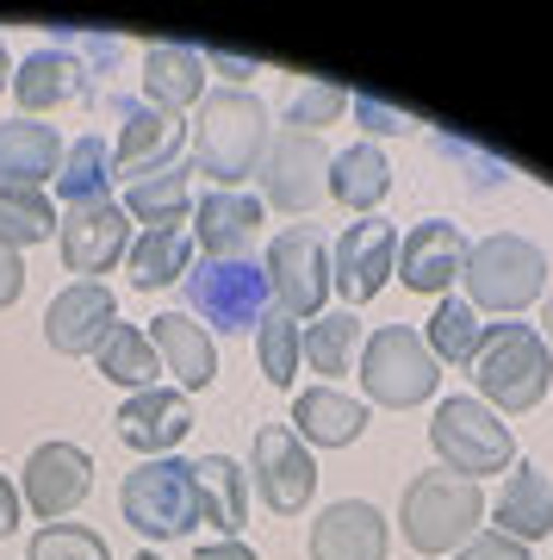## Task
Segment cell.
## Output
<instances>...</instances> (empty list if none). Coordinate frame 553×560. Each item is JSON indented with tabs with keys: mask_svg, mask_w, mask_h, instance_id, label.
<instances>
[{
	"mask_svg": "<svg viewBox=\"0 0 553 560\" xmlns=\"http://www.w3.org/2000/svg\"><path fill=\"white\" fill-rule=\"evenodd\" d=\"M119 442L125 448H138L143 460L156 455H175L187 430H193V393H180V386H143L131 399L119 405Z\"/></svg>",
	"mask_w": 553,
	"mask_h": 560,
	"instance_id": "2e32d148",
	"label": "cell"
},
{
	"mask_svg": "<svg viewBox=\"0 0 553 560\" xmlns=\"http://www.w3.org/2000/svg\"><path fill=\"white\" fill-rule=\"evenodd\" d=\"M57 168H62L57 125H38V119H7V125H0V180L44 187Z\"/></svg>",
	"mask_w": 553,
	"mask_h": 560,
	"instance_id": "4316f807",
	"label": "cell"
},
{
	"mask_svg": "<svg viewBox=\"0 0 553 560\" xmlns=\"http://www.w3.org/2000/svg\"><path fill=\"white\" fill-rule=\"evenodd\" d=\"M442 381V361L430 355V342L416 337L411 324H379L374 337L361 342V386L367 399L392 405V411H411L423 405Z\"/></svg>",
	"mask_w": 553,
	"mask_h": 560,
	"instance_id": "ba28073f",
	"label": "cell"
},
{
	"mask_svg": "<svg viewBox=\"0 0 553 560\" xmlns=\"http://www.w3.org/2000/svg\"><path fill=\"white\" fill-rule=\"evenodd\" d=\"M57 249H62V268L75 280H99L106 268H119L131 256V212L119 200L69 206L57 219Z\"/></svg>",
	"mask_w": 553,
	"mask_h": 560,
	"instance_id": "30bf717a",
	"label": "cell"
},
{
	"mask_svg": "<svg viewBox=\"0 0 553 560\" xmlns=\"http://www.w3.org/2000/svg\"><path fill=\"white\" fill-rule=\"evenodd\" d=\"M398 268V224L386 219H361L342 231L337 256H330V287L342 293V305L355 312V305L379 300L386 293V280Z\"/></svg>",
	"mask_w": 553,
	"mask_h": 560,
	"instance_id": "5bb4252c",
	"label": "cell"
},
{
	"mask_svg": "<svg viewBox=\"0 0 553 560\" xmlns=\"http://www.w3.org/2000/svg\"><path fill=\"white\" fill-rule=\"evenodd\" d=\"M0 88H13V57H7V44H0Z\"/></svg>",
	"mask_w": 553,
	"mask_h": 560,
	"instance_id": "f6af8a7d",
	"label": "cell"
},
{
	"mask_svg": "<svg viewBox=\"0 0 553 560\" xmlns=\"http://www.w3.org/2000/svg\"><path fill=\"white\" fill-rule=\"evenodd\" d=\"M94 368H99V381H119V386H131V393H143V386H156L162 355H156V342H150V330L113 324L94 349Z\"/></svg>",
	"mask_w": 553,
	"mask_h": 560,
	"instance_id": "4dcf8cb0",
	"label": "cell"
},
{
	"mask_svg": "<svg viewBox=\"0 0 553 560\" xmlns=\"http://www.w3.org/2000/svg\"><path fill=\"white\" fill-rule=\"evenodd\" d=\"M497 536L522 541V548L553 536V480L529 460H516L510 480L497 486Z\"/></svg>",
	"mask_w": 553,
	"mask_h": 560,
	"instance_id": "603a6c76",
	"label": "cell"
},
{
	"mask_svg": "<svg viewBox=\"0 0 553 560\" xmlns=\"http://www.w3.org/2000/svg\"><path fill=\"white\" fill-rule=\"evenodd\" d=\"M57 231V206L44 187H20V180H0V243L25 249V243H50Z\"/></svg>",
	"mask_w": 553,
	"mask_h": 560,
	"instance_id": "d6a6232c",
	"label": "cell"
},
{
	"mask_svg": "<svg viewBox=\"0 0 553 560\" xmlns=\"http://www.w3.org/2000/svg\"><path fill=\"white\" fill-rule=\"evenodd\" d=\"M138 560H162V555H150V548H143V555H138Z\"/></svg>",
	"mask_w": 553,
	"mask_h": 560,
	"instance_id": "7dc6e473",
	"label": "cell"
},
{
	"mask_svg": "<svg viewBox=\"0 0 553 560\" xmlns=\"http://www.w3.org/2000/svg\"><path fill=\"white\" fill-rule=\"evenodd\" d=\"M430 442L442 467L460 474V480H479V474H510L516 467V436L510 423H497L492 405L479 399H442L430 418Z\"/></svg>",
	"mask_w": 553,
	"mask_h": 560,
	"instance_id": "52a82bcc",
	"label": "cell"
},
{
	"mask_svg": "<svg viewBox=\"0 0 553 560\" xmlns=\"http://www.w3.org/2000/svg\"><path fill=\"white\" fill-rule=\"evenodd\" d=\"M113 150L99 143V131L75 138L62 150V168H57V200L62 206H87V200H113Z\"/></svg>",
	"mask_w": 553,
	"mask_h": 560,
	"instance_id": "1f68e13d",
	"label": "cell"
},
{
	"mask_svg": "<svg viewBox=\"0 0 553 560\" xmlns=\"http://www.w3.org/2000/svg\"><path fill=\"white\" fill-rule=\"evenodd\" d=\"M25 560H113V548L87 523H44L25 548Z\"/></svg>",
	"mask_w": 553,
	"mask_h": 560,
	"instance_id": "74e56055",
	"label": "cell"
},
{
	"mask_svg": "<svg viewBox=\"0 0 553 560\" xmlns=\"http://www.w3.org/2000/svg\"><path fill=\"white\" fill-rule=\"evenodd\" d=\"M249 474H256V492L274 517H298L317 492V460H311V448L293 436V423H261Z\"/></svg>",
	"mask_w": 553,
	"mask_h": 560,
	"instance_id": "4fadbf2b",
	"label": "cell"
},
{
	"mask_svg": "<svg viewBox=\"0 0 553 560\" xmlns=\"http://www.w3.org/2000/svg\"><path fill=\"white\" fill-rule=\"evenodd\" d=\"M87 88H94V69H87L69 44H38V50L13 69V101L25 106V119H32V113H57V106L81 101Z\"/></svg>",
	"mask_w": 553,
	"mask_h": 560,
	"instance_id": "ffe728a7",
	"label": "cell"
},
{
	"mask_svg": "<svg viewBox=\"0 0 553 560\" xmlns=\"http://www.w3.org/2000/svg\"><path fill=\"white\" fill-rule=\"evenodd\" d=\"M187 231L199 237V256H249V243L261 231V200L243 187H212Z\"/></svg>",
	"mask_w": 553,
	"mask_h": 560,
	"instance_id": "7402d4cb",
	"label": "cell"
},
{
	"mask_svg": "<svg viewBox=\"0 0 553 560\" xmlns=\"http://www.w3.org/2000/svg\"><path fill=\"white\" fill-rule=\"evenodd\" d=\"M193 560H256V548H249V541H237V536H217V541H199Z\"/></svg>",
	"mask_w": 553,
	"mask_h": 560,
	"instance_id": "b9f144b4",
	"label": "cell"
},
{
	"mask_svg": "<svg viewBox=\"0 0 553 560\" xmlns=\"http://www.w3.org/2000/svg\"><path fill=\"white\" fill-rule=\"evenodd\" d=\"M87 492H94V460H87V448H75V442H44V448H32V460H25V474H20V499L44 523H62Z\"/></svg>",
	"mask_w": 553,
	"mask_h": 560,
	"instance_id": "9a60e30c",
	"label": "cell"
},
{
	"mask_svg": "<svg viewBox=\"0 0 553 560\" xmlns=\"http://www.w3.org/2000/svg\"><path fill=\"white\" fill-rule=\"evenodd\" d=\"M268 106L249 88H212L199 94V125H193V156L199 175H212L217 187H237L261 168L268 156Z\"/></svg>",
	"mask_w": 553,
	"mask_h": 560,
	"instance_id": "6da1fadb",
	"label": "cell"
},
{
	"mask_svg": "<svg viewBox=\"0 0 553 560\" xmlns=\"http://www.w3.org/2000/svg\"><path fill=\"white\" fill-rule=\"evenodd\" d=\"M361 342H367V330L342 305V312L311 318V330H305V361H311L317 374H349V361H361Z\"/></svg>",
	"mask_w": 553,
	"mask_h": 560,
	"instance_id": "836d02e7",
	"label": "cell"
},
{
	"mask_svg": "<svg viewBox=\"0 0 553 560\" xmlns=\"http://www.w3.org/2000/svg\"><path fill=\"white\" fill-rule=\"evenodd\" d=\"M349 106H355L361 119H367V131H379V138H398V131H416L411 113H398V106H379L374 94H349Z\"/></svg>",
	"mask_w": 553,
	"mask_h": 560,
	"instance_id": "f35d334b",
	"label": "cell"
},
{
	"mask_svg": "<svg viewBox=\"0 0 553 560\" xmlns=\"http://www.w3.org/2000/svg\"><path fill=\"white\" fill-rule=\"evenodd\" d=\"M150 342H156L162 368L180 381V393H205V386L217 381L212 330H205L193 312H162V318H150Z\"/></svg>",
	"mask_w": 553,
	"mask_h": 560,
	"instance_id": "44dd1931",
	"label": "cell"
},
{
	"mask_svg": "<svg viewBox=\"0 0 553 560\" xmlns=\"http://www.w3.org/2000/svg\"><path fill=\"white\" fill-rule=\"evenodd\" d=\"M392 529L367 499H337L323 504L311 523V560H386Z\"/></svg>",
	"mask_w": 553,
	"mask_h": 560,
	"instance_id": "d6986e66",
	"label": "cell"
},
{
	"mask_svg": "<svg viewBox=\"0 0 553 560\" xmlns=\"http://www.w3.org/2000/svg\"><path fill=\"white\" fill-rule=\"evenodd\" d=\"M119 511L143 541H175L199 523V492H193V460L156 455L138 460L119 486Z\"/></svg>",
	"mask_w": 553,
	"mask_h": 560,
	"instance_id": "5b68a950",
	"label": "cell"
},
{
	"mask_svg": "<svg viewBox=\"0 0 553 560\" xmlns=\"http://www.w3.org/2000/svg\"><path fill=\"white\" fill-rule=\"evenodd\" d=\"M193 162H168L156 175H143L125 187V212L143 224V231H175V224H193Z\"/></svg>",
	"mask_w": 553,
	"mask_h": 560,
	"instance_id": "d4e9b609",
	"label": "cell"
},
{
	"mask_svg": "<svg viewBox=\"0 0 553 560\" xmlns=\"http://www.w3.org/2000/svg\"><path fill=\"white\" fill-rule=\"evenodd\" d=\"M20 293H25V261H20V249L0 243V312L20 300Z\"/></svg>",
	"mask_w": 553,
	"mask_h": 560,
	"instance_id": "60d3db41",
	"label": "cell"
},
{
	"mask_svg": "<svg viewBox=\"0 0 553 560\" xmlns=\"http://www.w3.org/2000/svg\"><path fill=\"white\" fill-rule=\"evenodd\" d=\"M298 355H305L298 318H286V312L274 305V312L256 324V361H261V374H268V386H293L298 381Z\"/></svg>",
	"mask_w": 553,
	"mask_h": 560,
	"instance_id": "d590c367",
	"label": "cell"
},
{
	"mask_svg": "<svg viewBox=\"0 0 553 560\" xmlns=\"http://www.w3.org/2000/svg\"><path fill=\"white\" fill-rule=\"evenodd\" d=\"M205 62H217L224 75H256V62H243V57H224V50H205Z\"/></svg>",
	"mask_w": 553,
	"mask_h": 560,
	"instance_id": "ee69618b",
	"label": "cell"
},
{
	"mask_svg": "<svg viewBox=\"0 0 553 560\" xmlns=\"http://www.w3.org/2000/svg\"><path fill=\"white\" fill-rule=\"evenodd\" d=\"M541 324H548V330H541V342L553 349V293H548V312H541Z\"/></svg>",
	"mask_w": 553,
	"mask_h": 560,
	"instance_id": "bcb514c9",
	"label": "cell"
},
{
	"mask_svg": "<svg viewBox=\"0 0 553 560\" xmlns=\"http://www.w3.org/2000/svg\"><path fill=\"white\" fill-rule=\"evenodd\" d=\"M467 305L473 312H522L548 293V249L516 231H492V237L467 243Z\"/></svg>",
	"mask_w": 553,
	"mask_h": 560,
	"instance_id": "277c9868",
	"label": "cell"
},
{
	"mask_svg": "<svg viewBox=\"0 0 553 560\" xmlns=\"http://www.w3.org/2000/svg\"><path fill=\"white\" fill-rule=\"evenodd\" d=\"M256 175H261L268 206H280V212H311L330 194V150H323L317 131H274Z\"/></svg>",
	"mask_w": 553,
	"mask_h": 560,
	"instance_id": "8fae6325",
	"label": "cell"
},
{
	"mask_svg": "<svg viewBox=\"0 0 553 560\" xmlns=\"http://www.w3.org/2000/svg\"><path fill=\"white\" fill-rule=\"evenodd\" d=\"M125 268H131V287H138V293L175 287V280H187V268H193V231H187V224H175V231H138Z\"/></svg>",
	"mask_w": 553,
	"mask_h": 560,
	"instance_id": "f546056e",
	"label": "cell"
},
{
	"mask_svg": "<svg viewBox=\"0 0 553 560\" xmlns=\"http://www.w3.org/2000/svg\"><path fill=\"white\" fill-rule=\"evenodd\" d=\"M113 324H119V305H113L106 280H69L57 300L44 305V342L57 355H94Z\"/></svg>",
	"mask_w": 553,
	"mask_h": 560,
	"instance_id": "e0dca14e",
	"label": "cell"
},
{
	"mask_svg": "<svg viewBox=\"0 0 553 560\" xmlns=\"http://www.w3.org/2000/svg\"><path fill=\"white\" fill-rule=\"evenodd\" d=\"M106 119H119V143H113V175H125V187L143 175H156L168 162H180V143H187V125L175 113H162L150 101H119L106 94Z\"/></svg>",
	"mask_w": 553,
	"mask_h": 560,
	"instance_id": "7c38bea8",
	"label": "cell"
},
{
	"mask_svg": "<svg viewBox=\"0 0 553 560\" xmlns=\"http://www.w3.org/2000/svg\"><path fill=\"white\" fill-rule=\"evenodd\" d=\"M448 560H534L522 541H510V536H497V529H479L467 548H455Z\"/></svg>",
	"mask_w": 553,
	"mask_h": 560,
	"instance_id": "ab89813d",
	"label": "cell"
},
{
	"mask_svg": "<svg viewBox=\"0 0 553 560\" xmlns=\"http://www.w3.org/2000/svg\"><path fill=\"white\" fill-rule=\"evenodd\" d=\"M330 194H337L349 212L374 219V206L392 194V162L379 143H349L342 156H330Z\"/></svg>",
	"mask_w": 553,
	"mask_h": 560,
	"instance_id": "f1b7e54d",
	"label": "cell"
},
{
	"mask_svg": "<svg viewBox=\"0 0 553 560\" xmlns=\"http://www.w3.org/2000/svg\"><path fill=\"white\" fill-rule=\"evenodd\" d=\"M20 511H25V499H20V486L7 480V474H0V541L13 536V529H20Z\"/></svg>",
	"mask_w": 553,
	"mask_h": 560,
	"instance_id": "7bdbcfd3",
	"label": "cell"
},
{
	"mask_svg": "<svg viewBox=\"0 0 553 560\" xmlns=\"http://www.w3.org/2000/svg\"><path fill=\"white\" fill-rule=\"evenodd\" d=\"M187 312L205 330H256L274 312L268 275L249 256H199V268H187Z\"/></svg>",
	"mask_w": 553,
	"mask_h": 560,
	"instance_id": "8992f818",
	"label": "cell"
},
{
	"mask_svg": "<svg viewBox=\"0 0 553 560\" xmlns=\"http://www.w3.org/2000/svg\"><path fill=\"white\" fill-rule=\"evenodd\" d=\"M199 81H205V50L156 44V50L143 57V94H150V106L175 113V119L187 106H199Z\"/></svg>",
	"mask_w": 553,
	"mask_h": 560,
	"instance_id": "83f0119b",
	"label": "cell"
},
{
	"mask_svg": "<svg viewBox=\"0 0 553 560\" xmlns=\"http://www.w3.org/2000/svg\"><path fill=\"white\" fill-rule=\"evenodd\" d=\"M473 386L479 405H492V411H510V418L534 411L553 386V349L541 342L534 324H485L473 355Z\"/></svg>",
	"mask_w": 553,
	"mask_h": 560,
	"instance_id": "7a4b0ae2",
	"label": "cell"
},
{
	"mask_svg": "<svg viewBox=\"0 0 553 560\" xmlns=\"http://www.w3.org/2000/svg\"><path fill=\"white\" fill-rule=\"evenodd\" d=\"M398 529L411 541L416 555H455L467 541L485 529V492L479 480H460L448 467H435V474H416L404 486V499H398Z\"/></svg>",
	"mask_w": 553,
	"mask_h": 560,
	"instance_id": "3957f363",
	"label": "cell"
},
{
	"mask_svg": "<svg viewBox=\"0 0 553 560\" xmlns=\"http://www.w3.org/2000/svg\"><path fill=\"white\" fill-rule=\"evenodd\" d=\"M467 268V237H460V224L448 219H416L398 243V280L411 287V293H430V300H448V287L460 280Z\"/></svg>",
	"mask_w": 553,
	"mask_h": 560,
	"instance_id": "ac0fdd59",
	"label": "cell"
},
{
	"mask_svg": "<svg viewBox=\"0 0 553 560\" xmlns=\"http://www.w3.org/2000/svg\"><path fill=\"white\" fill-rule=\"evenodd\" d=\"M479 337H485V324H479V312L467 300H448L435 305V318H430V355L435 361H448V368H473V355H479Z\"/></svg>",
	"mask_w": 553,
	"mask_h": 560,
	"instance_id": "e575fe53",
	"label": "cell"
},
{
	"mask_svg": "<svg viewBox=\"0 0 553 560\" xmlns=\"http://www.w3.org/2000/svg\"><path fill=\"white\" fill-rule=\"evenodd\" d=\"M342 113H349V88H337V81L305 75L286 94V131H317V125H337Z\"/></svg>",
	"mask_w": 553,
	"mask_h": 560,
	"instance_id": "8d00e7d4",
	"label": "cell"
},
{
	"mask_svg": "<svg viewBox=\"0 0 553 560\" xmlns=\"http://www.w3.org/2000/svg\"><path fill=\"white\" fill-rule=\"evenodd\" d=\"M261 275H268V293L286 318H323V300H330V249L317 231H280L268 243V261H261Z\"/></svg>",
	"mask_w": 553,
	"mask_h": 560,
	"instance_id": "9c48e42d",
	"label": "cell"
},
{
	"mask_svg": "<svg viewBox=\"0 0 553 560\" xmlns=\"http://www.w3.org/2000/svg\"><path fill=\"white\" fill-rule=\"evenodd\" d=\"M193 492H199V523H212L224 536H237L243 523H249V474L231 455H199Z\"/></svg>",
	"mask_w": 553,
	"mask_h": 560,
	"instance_id": "484cf974",
	"label": "cell"
},
{
	"mask_svg": "<svg viewBox=\"0 0 553 560\" xmlns=\"http://www.w3.org/2000/svg\"><path fill=\"white\" fill-rule=\"evenodd\" d=\"M367 430V405L349 399L342 386H305L293 399V436L317 448H349Z\"/></svg>",
	"mask_w": 553,
	"mask_h": 560,
	"instance_id": "cb8c5ba5",
	"label": "cell"
}]
</instances>
